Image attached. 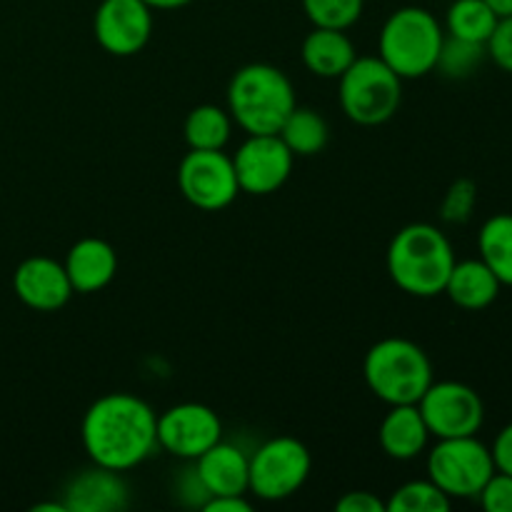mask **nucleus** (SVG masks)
<instances>
[{
    "label": "nucleus",
    "mask_w": 512,
    "mask_h": 512,
    "mask_svg": "<svg viewBox=\"0 0 512 512\" xmlns=\"http://www.w3.org/2000/svg\"><path fill=\"white\" fill-rule=\"evenodd\" d=\"M65 512H115L128 505V485L120 473L93 465L68 483Z\"/></svg>",
    "instance_id": "17"
},
{
    "label": "nucleus",
    "mask_w": 512,
    "mask_h": 512,
    "mask_svg": "<svg viewBox=\"0 0 512 512\" xmlns=\"http://www.w3.org/2000/svg\"><path fill=\"white\" fill-rule=\"evenodd\" d=\"M338 512H388L385 510V500H380L378 495L368 493V490H353V493H345L343 498L335 503Z\"/></svg>",
    "instance_id": "31"
},
{
    "label": "nucleus",
    "mask_w": 512,
    "mask_h": 512,
    "mask_svg": "<svg viewBox=\"0 0 512 512\" xmlns=\"http://www.w3.org/2000/svg\"><path fill=\"white\" fill-rule=\"evenodd\" d=\"M490 453H493L495 470L512 475V423L505 425V428L495 435L493 445H490Z\"/></svg>",
    "instance_id": "32"
},
{
    "label": "nucleus",
    "mask_w": 512,
    "mask_h": 512,
    "mask_svg": "<svg viewBox=\"0 0 512 512\" xmlns=\"http://www.w3.org/2000/svg\"><path fill=\"white\" fill-rule=\"evenodd\" d=\"M143 3H148L153 10H175L185 8V5H190L193 0H143Z\"/></svg>",
    "instance_id": "34"
},
{
    "label": "nucleus",
    "mask_w": 512,
    "mask_h": 512,
    "mask_svg": "<svg viewBox=\"0 0 512 512\" xmlns=\"http://www.w3.org/2000/svg\"><path fill=\"white\" fill-rule=\"evenodd\" d=\"M13 290L23 305L38 313H55L73 298L65 265L48 255L25 258L13 273Z\"/></svg>",
    "instance_id": "14"
},
{
    "label": "nucleus",
    "mask_w": 512,
    "mask_h": 512,
    "mask_svg": "<svg viewBox=\"0 0 512 512\" xmlns=\"http://www.w3.org/2000/svg\"><path fill=\"white\" fill-rule=\"evenodd\" d=\"M485 3L495 10L498 18H508V15H512V0H485Z\"/></svg>",
    "instance_id": "35"
},
{
    "label": "nucleus",
    "mask_w": 512,
    "mask_h": 512,
    "mask_svg": "<svg viewBox=\"0 0 512 512\" xmlns=\"http://www.w3.org/2000/svg\"><path fill=\"white\" fill-rule=\"evenodd\" d=\"M300 58H303V65L313 75L325 80H335L358 58V50H355L353 40L348 38L345 30L313 28V33L305 35Z\"/></svg>",
    "instance_id": "19"
},
{
    "label": "nucleus",
    "mask_w": 512,
    "mask_h": 512,
    "mask_svg": "<svg viewBox=\"0 0 512 512\" xmlns=\"http://www.w3.org/2000/svg\"><path fill=\"white\" fill-rule=\"evenodd\" d=\"M388 275L413 298L443 295L455 250L448 235L430 223H410L393 235L388 245Z\"/></svg>",
    "instance_id": "2"
},
{
    "label": "nucleus",
    "mask_w": 512,
    "mask_h": 512,
    "mask_svg": "<svg viewBox=\"0 0 512 512\" xmlns=\"http://www.w3.org/2000/svg\"><path fill=\"white\" fill-rule=\"evenodd\" d=\"M380 448L393 460H415L425 453L430 430L420 415L418 403L390 405V413L380 423Z\"/></svg>",
    "instance_id": "18"
},
{
    "label": "nucleus",
    "mask_w": 512,
    "mask_h": 512,
    "mask_svg": "<svg viewBox=\"0 0 512 512\" xmlns=\"http://www.w3.org/2000/svg\"><path fill=\"white\" fill-rule=\"evenodd\" d=\"M278 135L295 158H310V155H318L328 145L330 130L318 110L295 105L288 118H285V123L280 125Z\"/></svg>",
    "instance_id": "21"
},
{
    "label": "nucleus",
    "mask_w": 512,
    "mask_h": 512,
    "mask_svg": "<svg viewBox=\"0 0 512 512\" xmlns=\"http://www.w3.org/2000/svg\"><path fill=\"white\" fill-rule=\"evenodd\" d=\"M475 203H478V185L470 178H458L450 183L440 205V218L450 225H463L473 218Z\"/></svg>",
    "instance_id": "28"
},
{
    "label": "nucleus",
    "mask_w": 512,
    "mask_h": 512,
    "mask_svg": "<svg viewBox=\"0 0 512 512\" xmlns=\"http://www.w3.org/2000/svg\"><path fill=\"white\" fill-rule=\"evenodd\" d=\"M233 133V118L218 105H198L183 123L185 143L190 150H223Z\"/></svg>",
    "instance_id": "23"
},
{
    "label": "nucleus",
    "mask_w": 512,
    "mask_h": 512,
    "mask_svg": "<svg viewBox=\"0 0 512 512\" xmlns=\"http://www.w3.org/2000/svg\"><path fill=\"white\" fill-rule=\"evenodd\" d=\"M498 20L495 10L485 0H455L445 13V28L453 38L485 45Z\"/></svg>",
    "instance_id": "24"
},
{
    "label": "nucleus",
    "mask_w": 512,
    "mask_h": 512,
    "mask_svg": "<svg viewBox=\"0 0 512 512\" xmlns=\"http://www.w3.org/2000/svg\"><path fill=\"white\" fill-rule=\"evenodd\" d=\"M445 30L430 10L405 5L395 10L380 30V58L403 80L423 78L433 73L443 48Z\"/></svg>",
    "instance_id": "5"
},
{
    "label": "nucleus",
    "mask_w": 512,
    "mask_h": 512,
    "mask_svg": "<svg viewBox=\"0 0 512 512\" xmlns=\"http://www.w3.org/2000/svg\"><path fill=\"white\" fill-rule=\"evenodd\" d=\"M450 505H453V500L430 478L410 480L385 500L388 512H448Z\"/></svg>",
    "instance_id": "25"
},
{
    "label": "nucleus",
    "mask_w": 512,
    "mask_h": 512,
    "mask_svg": "<svg viewBox=\"0 0 512 512\" xmlns=\"http://www.w3.org/2000/svg\"><path fill=\"white\" fill-rule=\"evenodd\" d=\"M340 108L358 125H383L398 113L403 78L375 55H358L340 75Z\"/></svg>",
    "instance_id": "6"
},
{
    "label": "nucleus",
    "mask_w": 512,
    "mask_h": 512,
    "mask_svg": "<svg viewBox=\"0 0 512 512\" xmlns=\"http://www.w3.org/2000/svg\"><path fill=\"white\" fill-rule=\"evenodd\" d=\"M478 500L488 512H512V475L495 470Z\"/></svg>",
    "instance_id": "29"
},
{
    "label": "nucleus",
    "mask_w": 512,
    "mask_h": 512,
    "mask_svg": "<svg viewBox=\"0 0 512 512\" xmlns=\"http://www.w3.org/2000/svg\"><path fill=\"white\" fill-rule=\"evenodd\" d=\"M295 155L280 135H248L235 150L233 165L240 193L270 195L290 178Z\"/></svg>",
    "instance_id": "12"
},
{
    "label": "nucleus",
    "mask_w": 512,
    "mask_h": 512,
    "mask_svg": "<svg viewBox=\"0 0 512 512\" xmlns=\"http://www.w3.org/2000/svg\"><path fill=\"white\" fill-rule=\"evenodd\" d=\"M500 283L483 260H455L443 293L463 310H485L498 300Z\"/></svg>",
    "instance_id": "20"
},
{
    "label": "nucleus",
    "mask_w": 512,
    "mask_h": 512,
    "mask_svg": "<svg viewBox=\"0 0 512 512\" xmlns=\"http://www.w3.org/2000/svg\"><path fill=\"white\" fill-rule=\"evenodd\" d=\"M313 458L298 438L280 435L270 438L250 455L248 493L255 498L280 503L298 493L308 480Z\"/></svg>",
    "instance_id": "8"
},
{
    "label": "nucleus",
    "mask_w": 512,
    "mask_h": 512,
    "mask_svg": "<svg viewBox=\"0 0 512 512\" xmlns=\"http://www.w3.org/2000/svg\"><path fill=\"white\" fill-rule=\"evenodd\" d=\"M365 0H303L305 18L313 28L348 30L360 20Z\"/></svg>",
    "instance_id": "27"
},
{
    "label": "nucleus",
    "mask_w": 512,
    "mask_h": 512,
    "mask_svg": "<svg viewBox=\"0 0 512 512\" xmlns=\"http://www.w3.org/2000/svg\"><path fill=\"white\" fill-rule=\"evenodd\" d=\"M493 473V453L478 435L443 438L428 453V478L450 500L478 498Z\"/></svg>",
    "instance_id": "7"
},
{
    "label": "nucleus",
    "mask_w": 512,
    "mask_h": 512,
    "mask_svg": "<svg viewBox=\"0 0 512 512\" xmlns=\"http://www.w3.org/2000/svg\"><path fill=\"white\" fill-rule=\"evenodd\" d=\"M295 105L293 83L275 65H243L230 78L228 113L248 135H275Z\"/></svg>",
    "instance_id": "3"
},
{
    "label": "nucleus",
    "mask_w": 512,
    "mask_h": 512,
    "mask_svg": "<svg viewBox=\"0 0 512 512\" xmlns=\"http://www.w3.org/2000/svg\"><path fill=\"white\" fill-rule=\"evenodd\" d=\"M363 378L370 393L388 405H413L433 383V363L408 338L378 340L365 353Z\"/></svg>",
    "instance_id": "4"
},
{
    "label": "nucleus",
    "mask_w": 512,
    "mask_h": 512,
    "mask_svg": "<svg viewBox=\"0 0 512 512\" xmlns=\"http://www.w3.org/2000/svg\"><path fill=\"white\" fill-rule=\"evenodd\" d=\"M478 253L495 278L512 288V213L485 220L478 233Z\"/></svg>",
    "instance_id": "22"
},
{
    "label": "nucleus",
    "mask_w": 512,
    "mask_h": 512,
    "mask_svg": "<svg viewBox=\"0 0 512 512\" xmlns=\"http://www.w3.org/2000/svg\"><path fill=\"white\" fill-rule=\"evenodd\" d=\"M178 188L190 205L205 213L228 208L240 195L233 158L223 150H190L178 165Z\"/></svg>",
    "instance_id": "10"
},
{
    "label": "nucleus",
    "mask_w": 512,
    "mask_h": 512,
    "mask_svg": "<svg viewBox=\"0 0 512 512\" xmlns=\"http://www.w3.org/2000/svg\"><path fill=\"white\" fill-rule=\"evenodd\" d=\"M420 415L430 430V438H465L478 435L485 423V403L475 388L458 380L430 383L418 400Z\"/></svg>",
    "instance_id": "9"
},
{
    "label": "nucleus",
    "mask_w": 512,
    "mask_h": 512,
    "mask_svg": "<svg viewBox=\"0 0 512 512\" xmlns=\"http://www.w3.org/2000/svg\"><path fill=\"white\" fill-rule=\"evenodd\" d=\"M63 265L70 285H73V293H100L113 283L115 273H118V253L103 238H80L78 243L70 245Z\"/></svg>",
    "instance_id": "15"
},
{
    "label": "nucleus",
    "mask_w": 512,
    "mask_h": 512,
    "mask_svg": "<svg viewBox=\"0 0 512 512\" xmlns=\"http://www.w3.org/2000/svg\"><path fill=\"white\" fill-rule=\"evenodd\" d=\"M223 440V420L203 403H180L158 415V448L180 460H195Z\"/></svg>",
    "instance_id": "11"
},
{
    "label": "nucleus",
    "mask_w": 512,
    "mask_h": 512,
    "mask_svg": "<svg viewBox=\"0 0 512 512\" xmlns=\"http://www.w3.org/2000/svg\"><path fill=\"white\" fill-rule=\"evenodd\" d=\"M80 438L90 463L125 473L158 450V415L133 393L100 395L85 410Z\"/></svg>",
    "instance_id": "1"
},
{
    "label": "nucleus",
    "mask_w": 512,
    "mask_h": 512,
    "mask_svg": "<svg viewBox=\"0 0 512 512\" xmlns=\"http://www.w3.org/2000/svg\"><path fill=\"white\" fill-rule=\"evenodd\" d=\"M93 33L105 53L130 58L140 53L153 35V8L143 0H100Z\"/></svg>",
    "instance_id": "13"
},
{
    "label": "nucleus",
    "mask_w": 512,
    "mask_h": 512,
    "mask_svg": "<svg viewBox=\"0 0 512 512\" xmlns=\"http://www.w3.org/2000/svg\"><path fill=\"white\" fill-rule=\"evenodd\" d=\"M195 475L200 485L213 495H245L250 480V455H245L238 445L233 443H215L213 448L205 450L200 458L193 460Z\"/></svg>",
    "instance_id": "16"
},
{
    "label": "nucleus",
    "mask_w": 512,
    "mask_h": 512,
    "mask_svg": "<svg viewBox=\"0 0 512 512\" xmlns=\"http://www.w3.org/2000/svg\"><path fill=\"white\" fill-rule=\"evenodd\" d=\"M485 55H488V50H485L483 43H470V40L445 35L435 70H440V75L450 80L470 78L483 65Z\"/></svg>",
    "instance_id": "26"
},
{
    "label": "nucleus",
    "mask_w": 512,
    "mask_h": 512,
    "mask_svg": "<svg viewBox=\"0 0 512 512\" xmlns=\"http://www.w3.org/2000/svg\"><path fill=\"white\" fill-rule=\"evenodd\" d=\"M253 505L245 500V495H213L203 503L205 512H250Z\"/></svg>",
    "instance_id": "33"
},
{
    "label": "nucleus",
    "mask_w": 512,
    "mask_h": 512,
    "mask_svg": "<svg viewBox=\"0 0 512 512\" xmlns=\"http://www.w3.org/2000/svg\"><path fill=\"white\" fill-rule=\"evenodd\" d=\"M485 50H488V55L500 70L512 75V15L498 20L493 35L485 43Z\"/></svg>",
    "instance_id": "30"
}]
</instances>
